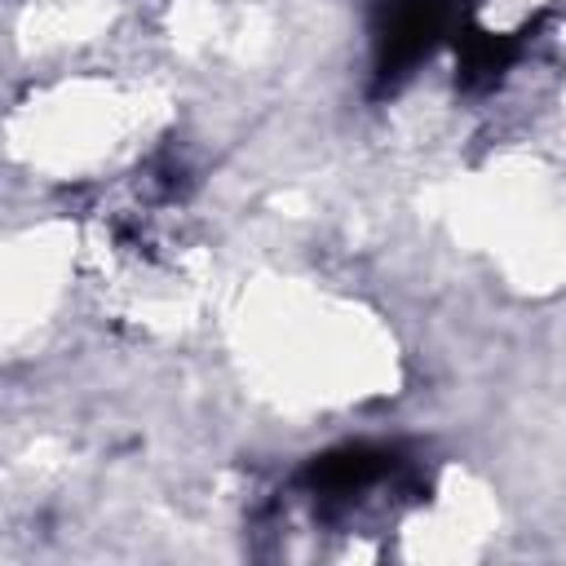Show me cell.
<instances>
[{
	"label": "cell",
	"mask_w": 566,
	"mask_h": 566,
	"mask_svg": "<svg viewBox=\"0 0 566 566\" xmlns=\"http://www.w3.org/2000/svg\"><path fill=\"white\" fill-rule=\"evenodd\" d=\"M460 22V0H380L371 13V93H394Z\"/></svg>",
	"instance_id": "cell-1"
},
{
	"label": "cell",
	"mask_w": 566,
	"mask_h": 566,
	"mask_svg": "<svg viewBox=\"0 0 566 566\" xmlns=\"http://www.w3.org/2000/svg\"><path fill=\"white\" fill-rule=\"evenodd\" d=\"M402 473V460L394 455V447H376V442H345V447H332L323 455H314L296 482L314 495V504L323 513H336L345 504H354L367 486L385 482Z\"/></svg>",
	"instance_id": "cell-2"
},
{
	"label": "cell",
	"mask_w": 566,
	"mask_h": 566,
	"mask_svg": "<svg viewBox=\"0 0 566 566\" xmlns=\"http://www.w3.org/2000/svg\"><path fill=\"white\" fill-rule=\"evenodd\" d=\"M531 31H535V27H526V31H517V35H491V31H478V27L460 22L455 35H451V40H455V84H460L464 93H482V88H491L495 80H504V71L522 57Z\"/></svg>",
	"instance_id": "cell-3"
}]
</instances>
